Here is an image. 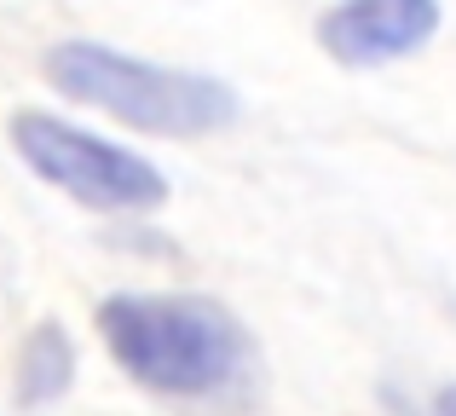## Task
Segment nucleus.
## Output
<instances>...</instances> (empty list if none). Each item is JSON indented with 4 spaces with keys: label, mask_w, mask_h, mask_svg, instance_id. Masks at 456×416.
I'll return each instance as SVG.
<instances>
[{
    "label": "nucleus",
    "mask_w": 456,
    "mask_h": 416,
    "mask_svg": "<svg viewBox=\"0 0 456 416\" xmlns=\"http://www.w3.org/2000/svg\"><path fill=\"white\" fill-rule=\"evenodd\" d=\"M434 35H439V0H335L318 18V46L346 69L411 58Z\"/></svg>",
    "instance_id": "obj_4"
},
{
    "label": "nucleus",
    "mask_w": 456,
    "mask_h": 416,
    "mask_svg": "<svg viewBox=\"0 0 456 416\" xmlns=\"http://www.w3.org/2000/svg\"><path fill=\"white\" fill-rule=\"evenodd\" d=\"M434 416H456V382H451V387H439V399H434Z\"/></svg>",
    "instance_id": "obj_6"
},
{
    "label": "nucleus",
    "mask_w": 456,
    "mask_h": 416,
    "mask_svg": "<svg viewBox=\"0 0 456 416\" xmlns=\"http://www.w3.org/2000/svg\"><path fill=\"white\" fill-rule=\"evenodd\" d=\"M12 151L35 180L58 185L69 203L99 208V214H145L167 203V180L151 157L116 145V139L76 127L53 110H18L6 122Z\"/></svg>",
    "instance_id": "obj_3"
},
{
    "label": "nucleus",
    "mask_w": 456,
    "mask_h": 416,
    "mask_svg": "<svg viewBox=\"0 0 456 416\" xmlns=\"http://www.w3.org/2000/svg\"><path fill=\"white\" fill-rule=\"evenodd\" d=\"M69 382H76V341H69V330L58 324V318H46V324H35L29 336H23V347H18L12 399H18L23 411H41V405H53V399H64Z\"/></svg>",
    "instance_id": "obj_5"
},
{
    "label": "nucleus",
    "mask_w": 456,
    "mask_h": 416,
    "mask_svg": "<svg viewBox=\"0 0 456 416\" xmlns=\"http://www.w3.org/2000/svg\"><path fill=\"white\" fill-rule=\"evenodd\" d=\"M99 336L110 359L162 399H220L255 364L248 330L202 295H110L99 306Z\"/></svg>",
    "instance_id": "obj_1"
},
{
    "label": "nucleus",
    "mask_w": 456,
    "mask_h": 416,
    "mask_svg": "<svg viewBox=\"0 0 456 416\" xmlns=\"http://www.w3.org/2000/svg\"><path fill=\"white\" fill-rule=\"evenodd\" d=\"M46 81L64 99L93 104V110L116 116L122 127H134V134L202 139L237 122V93L220 76L167 69L104 41H58L46 53Z\"/></svg>",
    "instance_id": "obj_2"
}]
</instances>
